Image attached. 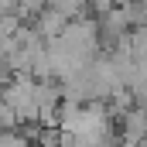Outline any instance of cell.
Instances as JSON below:
<instances>
[{"instance_id": "cell-1", "label": "cell", "mask_w": 147, "mask_h": 147, "mask_svg": "<svg viewBox=\"0 0 147 147\" xmlns=\"http://www.w3.org/2000/svg\"><path fill=\"white\" fill-rule=\"evenodd\" d=\"M65 28H69V21H65L62 14H55V10H48V7H45V10L34 17V28H31V31H34L41 41H55Z\"/></svg>"}, {"instance_id": "cell-2", "label": "cell", "mask_w": 147, "mask_h": 147, "mask_svg": "<svg viewBox=\"0 0 147 147\" xmlns=\"http://www.w3.org/2000/svg\"><path fill=\"white\" fill-rule=\"evenodd\" d=\"M45 7L55 10V14H62L65 21H79V17H86L89 0H45Z\"/></svg>"}]
</instances>
